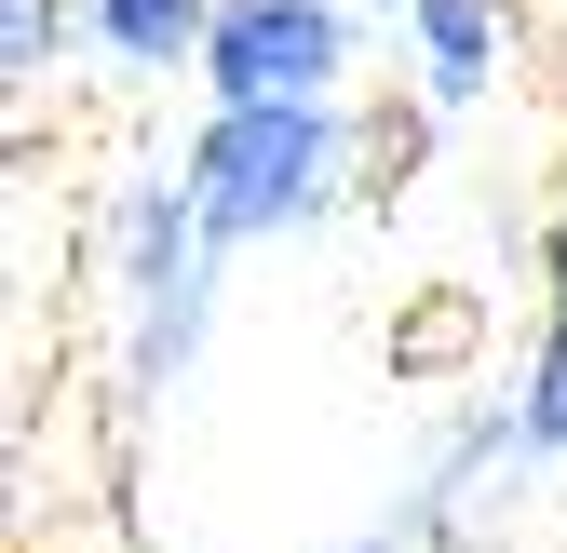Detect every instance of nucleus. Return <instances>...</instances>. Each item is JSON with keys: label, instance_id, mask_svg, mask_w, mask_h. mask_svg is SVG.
Masks as SVG:
<instances>
[{"label": "nucleus", "instance_id": "1", "mask_svg": "<svg viewBox=\"0 0 567 553\" xmlns=\"http://www.w3.org/2000/svg\"><path fill=\"white\" fill-rule=\"evenodd\" d=\"M311 149H324V135H311V108H298V95H244V108H230V135L203 149V163H217V176H203V217H217V230H257L270 202H298Z\"/></svg>", "mask_w": 567, "mask_h": 553}, {"label": "nucleus", "instance_id": "2", "mask_svg": "<svg viewBox=\"0 0 567 553\" xmlns=\"http://www.w3.org/2000/svg\"><path fill=\"white\" fill-rule=\"evenodd\" d=\"M324 54H338V28L311 14V0H244V14L217 28V82L230 95H311Z\"/></svg>", "mask_w": 567, "mask_h": 553}, {"label": "nucleus", "instance_id": "3", "mask_svg": "<svg viewBox=\"0 0 567 553\" xmlns=\"http://www.w3.org/2000/svg\"><path fill=\"white\" fill-rule=\"evenodd\" d=\"M419 14H433V41H446V67L473 82V67H486V14H473V0H419Z\"/></svg>", "mask_w": 567, "mask_h": 553}, {"label": "nucleus", "instance_id": "4", "mask_svg": "<svg viewBox=\"0 0 567 553\" xmlns=\"http://www.w3.org/2000/svg\"><path fill=\"white\" fill-rule=\"evenodd\" d=\"M176 14H189V0H109V41L150 54V41H176Z\"/></svg>", "mask_w": 567, "mask_h": 553}, {"label": "nucleus", "instance_id": "5", "mask_svg": "<svg viewBox=\"0 0 567 553\" xmlns=\"http://www.w3.org/2000/svg\"><path fill=\"white\" fill-rule=\"evenodd\" d=\"M554 270H567V243H554ZM540 432H567V324H554V392H540Z\"/></svg>", "mask_w": 567, "mask_h": 553}]
</instances>
